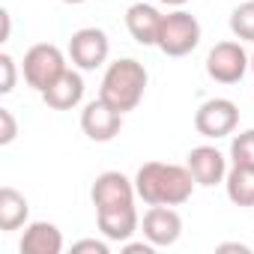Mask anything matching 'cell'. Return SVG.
<instances>
[{
	"instance_id": "cell-1",
	"label": "cell",
	"mask_w": 254,
	"mask_h": 254,
	"mask_svg": "<svg viewBox=\"0 0 254 254\" xmlns=\"http://www.w3.org/2000/svg\"><path fill=\"white\" fill-rule=\"evenodd\" d=\"M194 177L183 165L171 162H147L135 174L138 197L150 206H183L194 191Z\"/></svg>"
},
{
	"instance_id": "cell-2",
	"label": "cell",
	"mask_w": 254,
	"mask_h": 254,
	"mask_svg": "<svg viewBox=\"0 0 254 254\" xmlns=\"http://www.w3.org/2000/svg\"><path fill=\"white\" fill-rule=\"evenodd\" d=\"M147 81H150V75H147L144 63H138L132 57L114 60L102 75L99 99H105L120 114H129V111H135L141 105V99L147 93Z\"/></svg>"
},
{
	"instance_id": "cell-3",
	"label": "cell",
	"mask_w": 254,
	"mask_h": 254,
	"mask_svg": "<svg viewBox=\"0 0 254 254\" xmlns=\"http://www.w3.org/2000/svg\"><path fill=\"white\" fill-rule=\"evenodd\" d=\"M200 45V24L191 12L177 9L168 12L162 18V30H159V42L156 48L168 57H186Z\"/></svg>"
},
{
	"instance_id": "cell-4",
	"label": "cell",
	"mask_w": 254,
	"mask_h": 254,
	"mask_svg": "<svg viewBox=\"0 0 254 254\" xmlns=\"http://www.w3.org/2000/svg\"><path fill=\"white\" fill-rule=\"evenodd\" d=\"M21 69H24V81H27V87H33L36 93H45L69 66H66V57H63V51L57 48V45H51V42H39V45H33L27 54H24V63H21Z\"/></svg>"
},
{
	"instance_id": "cell-5",
	"label": "cell",
	"mask_w": 254,
	"mask_h": 254,
	"mask_svg": "<svg viewBox=\"0 0 254 254\" xmlns=\"http://www.w3.org/2000/svg\"><path fill=\"white\" fill-rule=\"evenodd\" d=\"M236 126H239V108L230 99H209L194 114V129H197V135L212 138V141L233 135Z\"/></svg>"
},
{
	"instance_id": "cell-6",
	"label": "cell",
	"mask_w": 254,
	"mask_h": 254,
	"mask_svg": "<svg viewBox=\"0 0 254 254\" xmlns=\"http://www.w3.org/2000/svg\"><path fill=\"white\" fill-rule=\"evenodd\" d=\"M248 66H251V57L239 42H218L206 54V75L215 84H239Z\"/></svg>"
},
{
	"instance_id": "cell-7",
	"label": "cell",
	"mask_w": 254,
	"mask_h": 254,
	"mask_svg": "<svg viewBox=\"0 0 254 254\" xmlns=\"http://www.w3.org/2000/svg\"><path fill=\"white\" fill-rule=\"evenodd\" d=\"M108 54H111V42H108V33L99 27H81L69 39V57L81 72H93L105 66Z\"/></svg>"
},
{
	"instance_id": "cell-8",
	"label": "cell",
	"mask_w": 254,
	"mask_h": 254,
	"mask_svg": "<svg viewBox=\"0 0 254 254\" xmlns=\"http://www.w3.org/2000/svg\"><path fill=\"white\" fill-rule=\"evenodd\" d=\"M81 129H84V135H87L90 141L108 144V141H114V138L120 135V129H123V114H120L117 108H111L105 99H93V102H87L84 111H81Z\"/></svg>"
},
{
	"instance_id": "cell-9",
	"label": "cell",
	"mask_w": 254,
	"mask_h": 254,
	"mask_svg": "<svg viewBox=\"0 0 254 254\" xmlns=\"http://www.w3.org/2000/svg\"><path fill=\"white\" fill-rule=\"evenodd\" d=\"M90 197H93V206L96 209H108V206H123V203H135L138 197V189H135V180H129L120 171H105L96 177L93 189H90Z\"/></svg>"
},
{
	"instance_id": "cell-10",
	"label": "cell",
	"mask_w": 254,
	"mask_h": 254,
	"mask_svg": "<svg viewBox=\"0 0 254 254\" xmlns=\"http://www.w3.org/2000/svg\"><path fill=\"white\" fill-rule=\"evenodd\" d=\"M144 239H150L156 248H168L180 239L183 233V218L174 206H150L144 212Z\"/></svg>"
},
{
	"instance_id": "cell-11",
	"label": "cell",
	"mask_w": 254,
	"mask_h": 254,
	"mask_svg": "<svg viewBox=\"0 0 254 254\" xmlns=\"http://www.w3.org/2000/svg\"><path fill=\"white\" fill-rule=\"evenodd\" d=\"M96 224H99V230H102L105 239H111V242H129L135 236V230L141 227V218H138L135 203H123V206L96 209Z\"/></svg>"
},
{
	"instance_id": "cell-12",
	"label": "cell",
	"mask_w": 254,
	"mask_h": 254,
	"mask_svg": "<svg viewBox=\"0 0 254 254\" xmlns=\"http://www.w3.org/2000/svg\"><path fill=\"white\" fill-rule=\"evenodd\" d=\"M186 168L191 171V177H194V183L197 186H203V189H209V186H218V183H224V177H227V159L215 150V147H194L189 156H186Z\"/></svg>"
},
{
	"instance_id": "cell-13",
	"label": "cell",
	"mask_w": 254,
	"mask_h": 254,
	"mask_svg": "<svg viewBox=\"0 0 254 254\" xmlns=\"http://www.w3.org/2000/svg\"><path fill=\"white\" fill-rule=\"evenodd\" d=\"M84 99V78L81 72L75 69H66L45 93H42V102L51 108V111H72L75 105H81Z\"/></svg>"
},
{
	"instance_id": "cell-14",
	"label": "cell",
	"mask_w": 254,
	"mask_h": 254,
	"mask_svg": "<svg viewBox=\"0 0 254 254\" xmlns=\"http://www.w3.org/2000/svg\"><path fill=\"white\" fill-rule=\"evenodd\" d=\"M162 12L150 3H132L126 12V27H129L132 39L138 45H156L159 42V30H162Z\"/></svg>"
},
{
	"instance_id": "cell-15",
	"label": "cell",
	"mask_w": 254,
	"mask_h": 254,
	"mask_svg": "<svg viewBox=\"0 0 254 254\" xmlns=\"http://www.w3.org/2000/svg\"><path fill=\"white\" fill-rule=\"evenodd\" d=\"M21 254H60L63 251V233L51 221H30L21 236Z\"/></svg>"
},
{
	"instance_id": "cell-16",
	"label": "cell",
	"mask_w": 254,
	"mask_h": 254,
	"mask_svg": "<svg viewBox=\"0 0 254 254\" xmlns=\"http://www.w3.org/2000/svg\"><path fill=\"white\" fill-rule=\"evenodd\" d=\"M27 215H30V206L21 191H15L12 186L0 189V230L3 233L18 230L21 224H27Z\"/></svg>"
},
{
	"instance_id": "cell-17",
	"label": "cell",
	"mask_w": 254,
	"mask_h": 254,
	"mask_svg": "<svg viewBox=\"0 0 254 254\" xmlns=\"http://www.w3.org/2000/svg\"><path fill=\"white\" fill-rule=\"evenodd\" d=\"M227 197L236 206H254V168H239L233 165L224 177Z\"/></svg>"
},
{
	"instance_id": "cell-18",
	"label": "cell",
	"mask_w": 254,
	"mask_h": 254,
	"mask_svg": "<svg viewBox=\"0 0 254 254\" xmlns=\"http://www.w3.org/2000/svg\"><path fill=\"white\" fill-rule=\"evenodd\" d=\"M230 33L242 42H254V0H245L230 12Z\"/></svg>"
},
{
	"instance_id": "cell-19",
	"label": "cell",
	"mask_w": 254,
	"mask_h": 254,
	"mask_svg": "<svg viewBox=\"0 0 254 254\" xmlns=\"http://www.w3.org/2000/svg\"><path fill=\"white\" fill-rule=\"evenodd\" d=\"M230 162L239 168H254V129H245L230 141Z\"/></svg>"
},
{
	"instance_id": "cell-20",
	"label": "cell",
	"mask_w": 254,
	"mask_h": 254,
	"mask_svg": "<svg viewBox=\"0 0 254 254\" xmlns=\"http://www.w3.org/2000/svg\"><path fill=\"white\" fill-rule=\"evenodd\" d=\"M0 72H3V81H0V93L3 96H9L12 90H15V60H12V54H0Z\"/></svg>"
},
{
	"instance_id": "cell-21",
	"label": "cell",
	"mask_w": 254,
	"mask_h": 254,
	"mask_svg": "<svg viewBox=\"0 0 254 254\" xmlns=\"http://www.w3.org/2000/svg\"><path fill=\"white\" fill-rule=\"evenodd\" d=\"M15 135H18V123L12 117V111L9 108H0V144H3V147L12 144Z\"/></svg>"
},
{
	"instance_id": "cell-22",
	"label": "cell",
	"mask_w": 254,
	"mask_h": 254,
	"mask_svg": "<svg viewBox=\"0 0 254 254\" xmlns=\"http://www.w3.org/2000/svg\"><path fill=\"white\" fill-rule=\"evenodd\" d=\"M72 251H75V254H81V251L108 254V242H102V239H81V242H75V245H72Z\"/></svg>"
},
{
	"instance_id": "cell-23",
	"label": "cell",
	"mask_w": 254,
	"mask_h": 254,
	"mask_svg": "<svg viewBox=\"0 0 254 254\" xmlns=\"http://www.w3.org/2000/svg\"><path fill=\"white\" fill-rule=\"evenodd\" d=\"M123 251H126V254H153V251H156V245H153L150 239H147V242H126V245H123Z\"/></svg>"
},
{
	"instance_id": "cell-24",
	"label": "cell",
	"mask_w": 254,
	"mask_h": 254,
	"mask_svg": "<svg viewBox=\"0 0 254 254\" xmlns=\"http://www.w3.org/2000/svg\"><path fill=\"white\" fill-rule=\"evenodd\" d=\"M0 18H3V33H0V42H6L9 39V30H12V21H9V9L0 12Z\"/></svg>"
},
{
	"instance_id": "cell-25",
	"label": "cell",
	"mask_w": 254,
	"mask_h": 254,
	"mask_svg": "<svg viewBox=\"0 0 254 254\" xmlns=\"http://www.w3.org/2000/svg\"><path fill=\"white\" fill-rule=\"evenodd\" d=\"M218 251H239V254H248V245H239V242H221Z\"/></svg>"
},
{
	"instance_id": "cell-26",
	"label": "cell",
	"mask_w": 254,
	"mask_h": 254,
	"mask_svg": "<svg viewBox=\"0 0 254 254\" xmlns=\"http://www.w3.org/2000/svg\"><path fill=\"white\" fill-rule=\"evenodd\" d=\"M159 3H165V6H177V9H180V6L189 3V0H159Z\"/></svg>"
},
{
	"instance_id": "cell-27",
	"label": "cell",
	"mask_w": 254,
	"mask_h": 254,
	"mask_svg": "<svg viewBox=\"0 0 254 254\" xmlns=\"http://www.w3.org/2000/svg\"><path fill=\"white\" fill-rule=\"evenodd\" d=\"M63 3H72V6H78V3H87V0H63Z\"/></svg>"
},
{
	"instance_id": "cell-28",
	"label": "cell",
	"mask_w": 254,
	"mask_h": 254,
	"mask_svg": "<svg viewBox=\"0 0 254 254\" xmlns=\"http://www.w3.org/2000/svg\"><path fill=\"white\" fill-rule=\"evenodd\" d=\"M251 72H254V54H251Z\"/></svg>"
}]
</instances>
